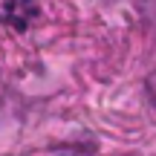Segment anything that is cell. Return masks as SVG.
<instances>
[{
    "instance_id": "6da1fadb",
    "label": "cell",
    "mask_w": 156,
    "mask_h": 156,
    "mask_svg": "<svg viewBox=\"0 0 156 156\" xmlns=\"http://www.w3.org/2000/svg\"><path fill=\"white\" fill-rule=\"evenodd\" d=\"M38 15V3L35 0H9L3 6V20L12 23L15 29H26Z\"/></svg>"
}]
</instances>
